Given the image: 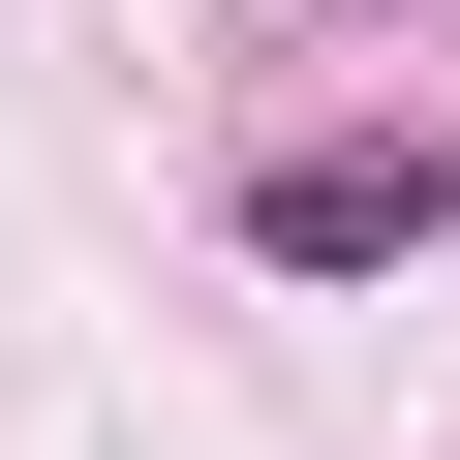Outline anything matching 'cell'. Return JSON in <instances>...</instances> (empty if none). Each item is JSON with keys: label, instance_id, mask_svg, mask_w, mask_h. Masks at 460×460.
Segmentation results:
<instances>
[{"label": "cell", "instance_id": "cell-1", "mask_svg": "<svg viewBox=\"0 0 460 460\" xmlns=\"http://www.w3.org/2000/svg\"><path fill=\"white\" fill-rule=\"evenodd\" d=\"M429 215H460V154H277L246 246H277V277H368V246H429Z\"/></svg>", "mask_w": 460, "mask_h": 460}]
</instances>
